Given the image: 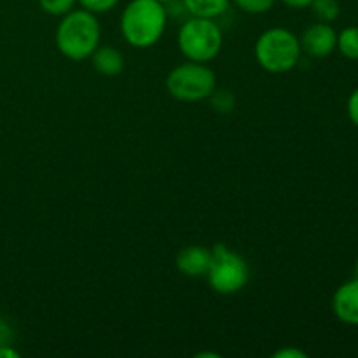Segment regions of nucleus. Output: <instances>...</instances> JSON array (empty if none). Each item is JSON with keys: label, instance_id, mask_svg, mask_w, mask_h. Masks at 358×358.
<instances>
[{"label": "nucleus", "instance_id": "f257e3e1", "mask_svg": "<svg viewBox=\"0 0 358 358\" xmlns=\"http://www.w3.org/2000/svg\"><path fill=\"white\" fill-rule=\"evenodd\" d=\"M166 9L157 0H131L121 14V34L129 45L152 48L166 28Z\"/></svg>", "mask_w": 358, "mask_h": 358}, {"label": "nucleus", "instance_id": "f03ea898", "mask_svg": "<svg viewBox=\"0 0 358 358\" xmlns=\"http://www.w3.org/2000/svg\"><path fill=\"white\" fill-rule=\"evenodd\" d=\"M101 28L96 14L86 9L70 10L56 28V48L65 58L83 62L100 45Z\"/></svg>", "mask_w": 358, "mask_h": 358}, {"label": "nucleus", "instance_id": "7ed1b4c3", "mask_svg": "<svg viewBox=\"0 0 358 358\" xmlns=\"http://www.w3.org/2000/svg\"><path fill=\"white\" fill-rule=\"evenodd\" d=\"M301 42L294 31L276 27L262 31L255 42V59L269 73H285L301 58Z\"/></svg>", "mask_w": 358, "mask_h": 358}, {"label": "nucleus", "instance_id": "20e7f679", "mask_svg": "<svg viewBox=\"0 0 358 358\" xmlns=\"http://www.w3.org/2000/svg\"><path fill=\"white\" fill-rule=\"evenodd\" d=\"M177 44L189 62L208 63L222 49V31L210 17L192 16L178 30Z\"/></svg>", "mask_w": 358, "mask_h": 358}, {"label": "nucleus", "instance_id": "39448f33", "mask_svg": "<svg viewBox=\"0 0 358 358\" xmlns=\"http://www.w3.org/2000/svg\"><path fill=\"white\" fill-rule=\"evenodd\" d=\"M215 72L206 63L185 62L175 66L166 77V90L178 101H203L215 91Z\"/></svg>", "mask_w": 358, "mask_h": 358}, {"label": "nucleus", "instance_id": "423d86ee", "mask_svg": "<svg viewBox=\"0 0 358 358\" xmlns=\"http://www.w3.org/2000/svg\"><path fill=\"white\" fill-rule=\"evenodd\" d=\"M208 283L217 294L231 296L243 289L250 278V269L247 261L238 252L229 250L226 245H215L212 250Z\"/></svg>", "mask_w": 358, "mask_h": 358}, {"label": "nucleus", "instance_id": "0eeeda50", "mask_svg": "<svg viewBox=\"0 0 358 358\" xmlns=\"http://www.w3.org/2000/svg\"><path fill=\"white\" fill-rule=\"evenodd\" d=\"M301 49L308 52L313 58H325V56L332 55V51L338 45V31L332 28L331 23H317L310 24L303 35L299 37Z\"/></svg>", "mask_w": 358, "mask_h": 358}, {"label": "nucleus", "instance_id": "6e6552de", "mask_svg": "<svg viewBox=\"0 0 358 358\" xmlns=\"http://www.w3.org/2000/svg\"><path fill=\"white\" fill-rule=\"evenodd\" d=\"M332 311L346 325H358V278L338 287L332 296Z\"/></svg>", "mask_w": 358, "mask_h": 358}, {"label": "nucleus", "instance_id": "1a4fd4ad", "mask_svg": "<svg viewBox=\"0 0 358 358\" xmlns=\"http://www.w3.org/2000/svg\"><path fill=\"white\" fill-rule=\"evenodd\" d=\"M210 262H212V250L201 247V245H191L178 252L177 268L191 278H199L208 273Z\"/></svg>", "mask_w": 358, "mask_h": 358}, {"label": "nucleus", "instance_id": "9d476101", "mask_svg": "<svg viewBox=\"0 0 358 358\" xmlns=\"http://www.w3.org/2000/svg\"><path fill=\"white\" fill-rule=\"evenodd\" d=\"M90 58L93 69L105 77H115L124 70V56L114 45H98Z\"/></svg>", "mask_w": 358, "mask_h": 358}, {"label": "nucleus", "instance_id": "9b49d317", "mask_svg": "<svg viewBox=\"0 0 358 358\" xmlns=\"http://www.w3.org/2000/svg\"><path fill=\"white\" fill-rule=\"evenodd\" d=\"M182 3L191 16L210 17V20L219 17L229 7V0H182Z\"/></svg>", "mask_w": 358, "mask_h": 358}, {"label": "nucleus", "instance_id": "f8f14e48", "mask_svg": "<svg viewBox=\"0 0 358 358\" xmlns=\"http://www.w3.org/2000/svg\"><path fill=\"white\" fill-rule=\"evenodd\" d=\"M345 58L358 59V27H346L338 34V45Z\"/></svg>", "mask_w": 358, "mask_h": 358}, {"label": "nucleus", "instance_id": "ddd939ff", "mask_svg": "<svg viewBox=\"0 0 358 358\" xmlns=\"http://www.w3.org/2000/svg\"><path fill=\"white\" fill-rule=\"evenodd\" d=\"M310 9L317 21H322V23H332L338 20L339 13H341V6L338 0H313L310 3Z\"/></svg>", "mask_w": 358, "mask_h": 358}, {"label": "nucleus", "instance_id": "4468645a", "mask_svg": "<svg viewBox=\"0 0 358 358\" xmlns=\"http://www.w3.org/2000/svg\"><path fill=\"white\" fill-rule=\"evenodd\" d=\"M77 0H38L42 10L51 16H65L70 10H73Z\"/></svg>", "mask_w": 358, "mask_h": 358}, {"label": "nucleus", "instance_id": "2eb2a0df", "mask_svg": "<svg viewBox=\"0 0 358 358\" xmlns=\"http://www.w3.org/2000/svg\"><path fill=\"white\" fill-rule=\"evenodd\" d=\"M238 9L248 14H262L268 13L273 7L275 0H233Z\"/></svg>", "mask_w": 358, "mask_h": 358}, {"label": "nucleus", "instance_id": "dca6fc26", "mask_svg": "<svg viewBox=\"0 0 358 358\" xmlns=\"http://www.w3.org/2000/svg\"><path fill=\"white\" fill-rule=\"evenodd\" d=\"M210 98H212V107L215 108L217 112H229L231 108L234 107L233 94L226 90L217 91V87H215V91L210 94Z\"/></svg>", "mask_w": 358, "mask_h": 358}, {"label": "nucleus", "instance_id": "f3484780", "mask_svg": "<svg viewBox=\"0 0 358 358\" xmlns=\"http://www.w3.org/2000/svg\"><path fill=\"white\" fill-rule=\"evenodd\" d=\"M83 6V9L90 10L93 14L107 13V10L114 9L119 3V0H77Z\"/></svg>", "mask_w": 358, "mask_h": 358}, {"label": "nucleus", "instance_id": "a211bd4d", "mask_svg": "<svg viewBox=\"0 0 358 358\" xmlns=\"http://www.w3.org/2000/svg\"><path fill=\"white\" fill-rule=\"evenodd\" d=\"M346 110H348L350 121L358 128V87L350 94L348 105H346Z\"/></svg>", "mask_w": 358, "mask_h": 358}, {"label": "nucleus", "instance_id": "6ab92c4d", "mask_svg": "<svg viewBox=\"0 0 358 358\" xmlns=\"http://www.w3.org/2000/svg\"><path fill=\"white\" fill-rule=\"evenodd\" d=\"M275 358H306L308 355L303 352V350H297V348H283L280 352H276Z\"/></svg>", "mask_w": 358, "mask_h": 358}, {"label": "nucleus", "instance_id": "aec40b11", "mask_svg": "<svg viewBox=\"0 0 358 358\" xmlns=\"http://www.w3.org/2000/svg\"><path fill=\"white\" fill-rule=\"evenodd\" d=\"M287 7H292V9H304V7H310V3L313 0H282Z\"/></svg>", "mask_w": 358, "mask_h": 358}, {"label": "nucleus", "instance_id": "412c9836", "mask_svg": "<svg viewBox=\"0 0 358 358\" xmlns=\"http://www.w3.org/2000/svg\"><path fill=\"white\" fill-rule=\"evenodd\" d=\"M17 357H20V353L14 352L9 345L0 346V358H17Z\"/></svg>", "mask_w": 358, "mask_h": 358}, {"label": "nucleus", "instance_id": "4be33fe9", "mask_svg": "<svg viewBox=\"0 0 358 358\" xmlns=\"http://www.w3.org/2000/svg\"><path fill=\"white\" fill-rule=\"evenodd\" d=\"M157 2H161V3H164V6H166V3H171V2H177V0H157Z\"/></svg>", "mask_w": 358, "mask_h": 358}, {"label": "nucleus", "instance_id": "5701e85b", "mask_svg": "<svg viewBox=\"0 0 358 358\" xmlns=\"http://www.w3.org/2000/svg\"><path fill=\"white\" fill-rule=\"evenodd\" d=\"M355 273H357V278H358V259H357V262H355Z\"/></svg>", "mask_w": 358, "mask_h": 358}]
</instances>
